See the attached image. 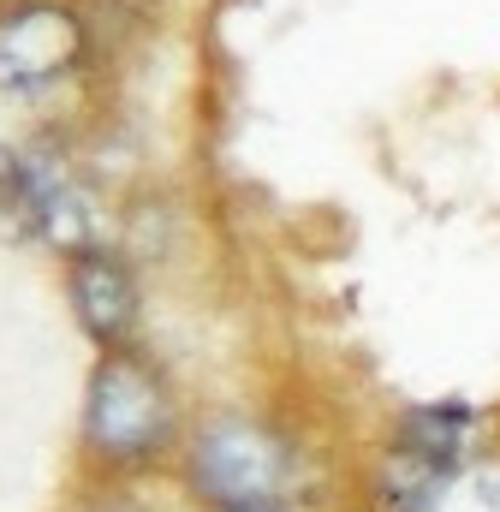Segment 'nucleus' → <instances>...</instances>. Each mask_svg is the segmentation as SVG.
I'll return each mask as SVG.
<instances>
[{
    "mask_svg": "<svg viewBox=\"0 0 500 512\" xmlns=\"http://www.w3.org/2000/svg\"><path fill=\"white\" fill-rule=\"evenodd\" d=\"M471 435H477V417L465 405L411 411L405 435L387 453V501H393V512H435L441 507L447 483L465 471Z\"/></svg>",
    "mask_w": 500,
    "mask_h": 512,
    "instance_id": "obj_1",
    "label": "nucleus"
},
{
    "mask_svg": "<svg viewBox=\"0 0 500 512\" xmlns=\"http://www.w3.org/2000/svg\"><path fill=\"white\" fill-rule=\"evenodd\" d=\"M84 429L108 459H137L167 435V387L161 376L131 358V352H108L90 376V399H84Z\"/></svg>",
    "mask_w": 500,
    "mask_h": 512,
    "instance_id": "obj_2",
    "label": "nucleus"
},
{
    "mask_svg": "<svg viewBox=\"0 0 500 512\" xmlns=\"http://www.w3.org/2000/svg\"><path fill=\"white\" fill-rule=\"evenodd\" d=\"M292 477V453L280 435L256 429V423H215L197 441V483L221 501L227 512H262L280 507Z\"/></svg>",
    "mask_w": 500,
    "mask_h": 512,
    "instance_id": "obj_3",
    "label": "nucleus"
},
{
    "mask_svg": "<svg viewBox=\"0 0 500 512\" xmlns=\"http://www.w3.org/2000/svg\"><path fill=\"white\" fill-rule=\"evenodd\" d=\"M84 54V30L66 6H12L0 12V90L36 96L60 84Z\"/></svg>",
    "mask_w": 500,
    "mask_h": 512,
    "instance_id": "obj_4",
    "label": "nucleus"
},
{
    "mask_svg": "<svg viewBox=\"0 0 500 512\" xmlns=\"http://www.w3.org/2000/svg\"><path fill=\"white\" fill-rule=\"evenodd\" d=\"M72 304H78V322L96 334V340H120L137 316V292H131V274H125L114 256L84 251L72 262Z\"/></svg>",
    "mask_w": 500,
    "mask_h": 512,
    "instance_id": "obj_5",
    "label": "nucleus"
},
{
    "mask_svg": "<svg viewBox=\"0 0 500 512\" xmlns=\"http://www.w3.org/2000/svg\"><path fill=\"white\" fill-rule=\"evenodd\" d=\"M24 191H30L36 227L60 251H72V256L90 251V197L78 191V179H66L54 161H24Z\"/></svg>",
    "mask_w": 500,
    "mask_h": 512,
    "instance_id": "obj_6",
    "label": "nucleus"
},
{
    "mask_svg": "<svg viewBox=\"0 0 500 512\" xmlns=\"http://www.w3.org/2000/svg\"><path fill=\"white\" fill-rule=\"evenodd\" d=\"M435 512H500V465H477V471H459L441 495Z\"/></svg>",
    "mask_w": 500,
    "mask_h": 512,
    "instance_id": "obj_7",
    "label": "nucleus"
},
{
    "mask_svg": "<svg viewBox=\"0 0 500 512\" xmlns=\"http://www.w3.org/2000/svg\"><path fill=\"white\" fill-rule=\"evenodd\" d=\"M262 512H280V507H262Z\"/></svg>",
    "mask_w": 500,
    "mask_h": 512,
    "instance_id": "obj_8",
    "label": "nucleus"
}]
</instances>
